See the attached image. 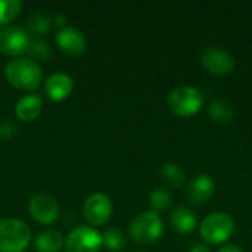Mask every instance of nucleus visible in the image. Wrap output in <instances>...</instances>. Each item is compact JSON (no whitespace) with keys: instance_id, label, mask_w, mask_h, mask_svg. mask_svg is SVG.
<instances>
[{"instance_id":"1","label":"nucleus","mask_w":252,"mask_h":252,"mask_svg":"<svg viewBox=\"0 0 252 252\" xmlns=\"http://www.w3.org/2000/svg\"><path fill=\"white\" fill-rule=\"evenodd\" d=\"M7 81L21 90H34L41 81V68L31 58H15L4 66Z\"/></svg>"},{"instance_id":"2","label":"nucleus","mask_w":252,"mask_h":252,"mask_svg":"<svg viewBox=\"0 0 252 252\" xmlns=\"http://www.w3.org/2000/svg\"><path fill=\"white\" fill-rule=\"evenodd\" d=\"M31 229L18 219L0 220V252H24L31 242Z\"/></svg>"},{"instance_id":"3","label":"nucleus","mask_w":252,"mask_h":252,"mask_svg":"<svg viewBox=\"0 0 252 252\" xmlns=\"http://www.w3.org/2000/svg\"><path fill=\"white\" fill-rule=\"evenodd\" d=\"M164 230L162 220L155 211L139 214L130 224V236L139 244H151L157 241Z\"/></svg>"},{"instance_id":"4","label":"nucleus","mask_w":252,"mask_h":252,"mask_svg":"<svg viewBox=\"0 0 252 252\" xmlns=\"http://www.w3.org/2000/svg\"><path fill=\"white\" fill-rule=\"evenodd\" d=\"M168 106L177 115H192L202 106V94L193 86H179L170 93Z\"/></svg>"},{"instance_id":"5","label":"nucleus","mask_w":252,"mask_h":252,"mask_svg":"<svg viewBox=\"0 0 252 252\" xmlns=\"http://www.w3.org/2000/svg\"><path fill=\"white\" fill-rule=\"evenodd\" d=\"M235 229L233 219L226 213H213L201 223V235L211 244L224 242Z\"/></svg>"},{"instance_id":"6","label":"nucleus","mask_w":252,"mask_h":252,"mask_svg":"<svg viewBox=\"0 0 252 252\" xmlns=\"http://www.w3.org/2000/svg\"><path fill=\"white\" fill-rule=\"evenodd\" d=\"M102 242V235L92 226H78L65 241L66 252H99Z\"/></svg>"},{"instance_id":"7","label":"nucleus","mask_w":252,"mask_h":252,"mask_svg":"<svg viewBox=\"0 0 252 252\" xmlns=\"http://www.w3.org/2000/svg\"><path fill=\"white\" fill-rule=\"evenodd\" d=\"M31 38L28 32L18 25H6L0 30V52L9 56H18L28 52Z\"/></svg>"},{"instance_id":"8","label":"nucleus","mask_w":252,"mask_h":252,"mask_svg":"<svg viewBox=\"0 0 252 252\" xmlns=\"http://www.w3.org/2000/svg\"><path fill=\"white\" fill-rule=\"evenodd\" d=\"M30 214L40 224H52L59 217V205L49 193H37L30 199Z\"/></svg>"},{"instance_id":"9","label":"nucleus","mask_w":252,"mask_h":252,"mask_svg":"<svg viewBox=\"0 0 252 252\" xmlns=\"http://www.w3.org/2000/svg\"><path fill=\"white\" fill-rule=\"evenodd\" d=\"M83 214L86 220L93 226L105 224L112 214L111 199L105 193H93L90 195L83 205Z\"/></svg>"},{"instance_id":"10","label":"nucleus","mask_w":252,"mask_h":252,"mask_svg":"<svg viewBox=\"0 0 252 252\" xmlns=\"http://www.w3.org/2000/svg\"><path fill=\"white\" fill-rule=\"evenodd\" d=\"M201 62L204 68L213 74H226L232 71L235 65L233 55L219 46H210L205 47L201 53Z\"/></svg>"},{"instance_id":"11","label":"nucleus","mask_w":252,"mask_h":252,"mask_svg":"<svg viewBox=\"0 0 252 252\" xmlns=\"http://www.w3.org/2000/svg\"><path fill=\"white\" fill-rule=\"evenodd\" d=\"M56 41L59 47L69 55H80L86 50L87 40L86 35L75 27H63L56 34Z\"/></svg>"},{"instance_id":"12","label":"nucleus","mask_w":252,"mask_h":252,"mask_svg":"<svg viewBox=\"0 0 252 252\" xmlns=\"http://www.w3.org/2000/svg\"><path fill=\"white\" fill-rule=\"evenodd\" d=\"M44 89L52 100H63L71 94L74 89V81L68 74L55 72L47 77L44 83Z\"/></svg>"},{"instance_id":"13","label":"nucleus","mask_w":252,"mask_h":252,"mask_svg":"<svg viewBox=\"0 0 252 252\" xmlns=\"http://www.w3.org/2000/svg\"><path fill=\"white\" fill-rule=\"evenodd\" d=\"M214 193V182L208 174H199L192 179L189 186V198L193 204H204Z\"/></svg>"},{"instance_id":"14","label":"nucleus","mask_w":252,"mask_h":252,"mask_svg":"<svg viewBox=\"0 0 252 252\" xmlns=\"http://www.w3.org/2000/svg\"><path fill=\"white\" fill-rule=\"evenodd\" d=\"M43 108V99L38 94H27L21 97L15 106V114L22 121H32L35 120Z\"/></svg>"},{"instance_id":"15","label":"nucleus","mask_w":252,"mask_h":252,"mask_svg":"<svg viewBox=\"0 0 252 252\" xmlns=\"http://www.w3.org/2000/svg\"><path fill=\"white\" fill-rule=\"evenodd\" d=\"M170 221L173 224V227L180 232V233H186L190 232L195 224H196V216L193 214V211L188 207H179L176 208L171 216H170Z\"/></svg>"},{"instance_id":"16","label":"nucleus","mask_w":252,"mask_h":252,"mask_svg":"<svg viewBox=\"0 0 252 252\" xmlns=\"http://www.w3.org/2000/svg\"><path fill=\"white\" fill-rule=\"evenodd\" d=\"M63 245V238L56 230L43 232L34 241V247L38 252H59Z\"/></svg>"},{"instance_id":"17","label":"nucleus","mask_w":252,"mask_h":252,"mask_svg":"<svg viewBox=\"0 0 252 252\" xmlns=\"http://www.w3.org/2000/svg\"><path fill=\"white\" fill-rule=\"evenodd\" d=\"M208 111H210V115L216 121H220V123H230L235 117L233 106L224 99H217V100L211 102Z\"/></svg>"},{"instance_id":"18","label":"nucleus","mask_w":252,"mask_h":252,"mask_svg":"<svg viewBox=\"0 0 252 252\" xmlns=\"http://www.w3.org/2000/svg\"><path fill=\"white\" fill-rule=\"evenodd\" d=\"M149 202H151V207L155 210V213L157 211H165L173 202V195L165 188H155L151 192Z\"/></svg>"},{"instance_id":"19","label":"nucleus","mask_w":252,"mask_h":252,"mask_svg":"<svg viewBox=\"0 0 252 252\" xmlns=\"http://www.w3.org/2000/svg\"><path fill=\"white\" fill-rule=\"evenodd\" d=\"M21 0H0V25H6L13 21L22 10Z\"/></svg>"},{"instance_id":"20","label":"nucleus","mask_w":252,"mask_h":252,"mask_svg":"<svg viewBox=\"0 0 252 252\" xmlns=\"http://www.w3.org/2000/svg\"><path fill=\"white\" fill-rule=\"evenodd\" d=\"M52 24H53V18L44 12H37L31 15L28 19V28L35 34H44L46 31L50 30Z\"/></svg>"},{"instance_id":"21","label":"nucleus","mask_w":252,"mask_h":252,"mask_svg":"<svg viewBox=\"0 0 252 252\" xmlns=\"http://www.w3.org/2000/svg\"><path fill=\"white\" fill-rule=\"evenodd\" d=\"M102 242L103 245H106L111 251H118L121 248H124L126 245V236L124 233L117 229V227H109L103 235H102Z\"/></svg>"},{"instance_id":"22","label":"nucleus","mask_w":252,"mask_h":252,"mask_svg":"<svg viewBox=\"0 0 252 252\" xmlns=\"http://www.w3.org/2000/svg\"><path fill=\"white\" fill-rule=\"evenodd\" d=\"M161 174H162L164 180L168 182L173 186H180L185 182V173H183V170L177 164H174V162L164 164L162 168H161Z\"/></svg>"},{"instance_id":"23","label":"nucleus","mask_w":252,"mask_h":252,"mask_svg":"<svg viewBox=\"0 0 252 252\" xmlns=\"http://www.w3.org/2000/svg\"><path fill=\"white\" fill-rule=\"evenodd\" d=\"M28 52L32 56H35V58H38L41 61H49L52 58V49L43 40H31L30 47H28Z\"/></svg>"},{"instance_id":"24","label":"nucleus","mask_w":252,"mask_h":252,"mask_svg":"<svg viewBox=\"0 0 252 252\" xmlns=\"http://www.w3.org/2000/svg\"><path fill=\"white\" fill-rule=\"evenodd\" d=\"M18 127L12 120H4L0 123V136L3 137H10L16 133Z\"/></svg>"},{"instance_id":"25","label":"nucleus","mask_w":252,"mask_h":252,"mask_svg":"<svg viewBox=\"0 0 252 252\" xmlns=\"http://www.w3.org/2000/svg\"><path fill=\"white\" fill-rule=\"evenodd\" d=\"M219 252H244V251L241 250V247L230 244V245H226V247L220 248V250H219Z\"/></svg>"},{"instance_id":"26","label":"nucleus","mask_w":252,"mask_h":252,"mask_svg":"<svg viewBox=\"0 0 252 252\" xmlns=\"http://www.w3.org/2000/svg\"><path fill=\"white\" fill-rule=\"evenodd\" d=\"M53 24L61 25V27L63 28V27H65V24H66V16H65V15H62V13L56 15V16L53 18Z\"/></svg>"},{"instance_id":"27","label":"nucleus","mask_w":252,"mask_h":252,"mask_svg":"<svg viewBox=\"0 0 252 252\" xmlns=\"http://www.w3.org/2000/svg\"><path fill=\"white\" fill-rule=\"evenodd\" d=\"M189 252H211V251H210V248H207V247H204V245H198V247L192 248Z\"/></svg>"},{"instance_id":"28","label":"nucleus","mask_w":252,"mask_h":252,"mask_svg":"<svg viewBox=\"0 0 252 252\" xmlns=\"http://www.w3.org/2000/svg\"><path fill=\"white\" fill-rule=\"evenodd\" d=\"M136 252H145V251H136Z\"/></svg>"}]
</instances>
